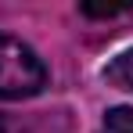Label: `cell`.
<instances>
[{
    "label": "cell",
    "instance_id": "obj_4",
    "mask_svg": "<svg viewBox=\"0 0 133 133\" xmlns=\"http://www.w3.org/2000/svg\"><path fill=\"white\" fill-rule=\"evenodd\" d=\"M79 11H83V15H90V18H115V15L133 11V4H83Z\"/></svg>",
    "mask_w": 133,
    "mask_h": 133
},
{
    "label": "cell",
    "instance_id": "obj_3",
    "mask_svg": "<svg viewBox=\"0 0 133 133\" xmlns=\"http://www.w3.org/2000/svg\"><path fill=\"white\" fill-rule=\"evenodd\" d=\"M97 133H133V108H111Z\"/></svg>",
    "mask_w": 133,
    "mask_h": 133
},
{
    "label": "cell",
    "instance_id": "obj_2",
    "mask_svg": "<svg viewBox=\"0 0 133 133\" xmlns=\"http://www.w3.org/2000/svg\"><path fill=\"white\" fill-rule=\"evenodd\" d=\"M104 79L119 90H133V50H126L122 58H115L108 68H104Z\"/></svg>",
    "mask_w": 133,
    "mask_h": 133
},
{
    "label": "cell",
    "instance_id": "obj_5",
    "mask_svg": "<svg viewBox=\"0 0 133 133\" xmlns=\"http://www.w3.org/2000/svg\"><path fill=\"white\" fill-rule=\"evenodd\" d=\"M0 133H22V130H18V126H15V122H7V119H4V115H0Z\"/></svg>",
    "mask_w": 133,
    "mask_h": 133
},
{
    "label": "cell",
    "instance_id": "obj_1",
    "mask_svg": "<svg viewBox=\"0 0 133 133\" xmlns=\"http://www.w3.org/2000/svg\"><path fill=\"white\" fill-rule=\"evenodd\" d=\"M47 87V65L18 36H0V97L22 101Z\"/></svg>",
    "mask_w": 133,
    "mask_h": 133
}]
</instances>
